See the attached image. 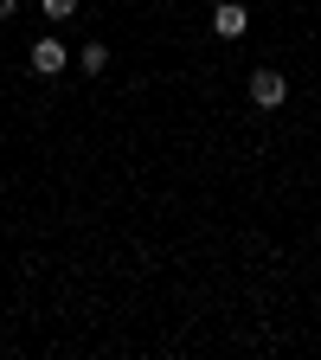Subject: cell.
I'll list each match as a JSON object with an SVG mask.
<instances>
[{
	"label": "cell",
	"instance_id": "6",
	"mask_svg": "<svg viewBox=\"0 0 321 360\" xmlns=\"http://www.w3.org/2000/svg\"><path fill=\"white\" fill-rule=\"evenodd\" d=\"M20 13V0H0V20H13Z\"/></svg>",
	"mask_w": 321,
	"mask_h": 360
},
{
	"label": "cell",
	"instance_id": "4",
	"mask_svg": "<svg viewBox=\"0 0 321 360\" xmlns=\"http://www.w3.org/2000/svg\"><path fill=\"white\" fill-rule=\"evenodd\" d=\"M77 58V71H90V77H103V65H110V52H103V39H90L84 52H71Z\"/></svg>",
	"mask_w": 321,
	"mask_h": 360
},
{
	"label": "cell",
	"instance_id": "3",
	"mask_svg": "<svg viewBox=\"0 0 321 360\" xmlns=\"http://www.w3.org/2000/svg\"><path fill=\"white\" fill-rule=\"evenodd\" d=\"M244 26H251L244 7H232V0H225V7H212V32H218V39H238Z\"/></svg>",
	"mask_w": 321,
	"mask_h": 360
},
{
	"label": "cell",
	"instance_id": "1",
	"mask_svg": "<svg viewBox=\"0 0 321 360\" xmlns=\"http://www.w3.org/2000/svg\"><path fill=\"white\" fill-rule=\"evenodd\" d=\"M251 103L257 110H283L289 103V77L283 71H251Z\"/></svg>",
	"mask_w": 321,
	"mask_h": 360
},
{
	"label": "cell",
	"instance_id": "5",
	"mask_svg": "<svg viewBox=\"0 0 321 360\" xmlns=\"http://www.w3.org/2000/svg\"><path fill=\"white\" fill-rule=\"evenodd\" d=\"M39 13H45V20H71L77 0H39Z\"/></svg>",
	"mask_w": 321,
	"mask_h": 360
},
{
	"label": "cell",
	"instance_id": "2",
	"mask_svg": "<svg viewBox=\"0 0 321 360\" xmlns=\"http://www.w3.org/2000/svg\"><path fill=\"white\" fill-rule=\"evenodd\" d=\"M26 65H32L39 77H58V71L71 65V52H65V45H58L52 32H45V39H32V52H26Z\"/></svg>",
	"mask_w": 321,
	"mask_h": 360
}]
</instances>
